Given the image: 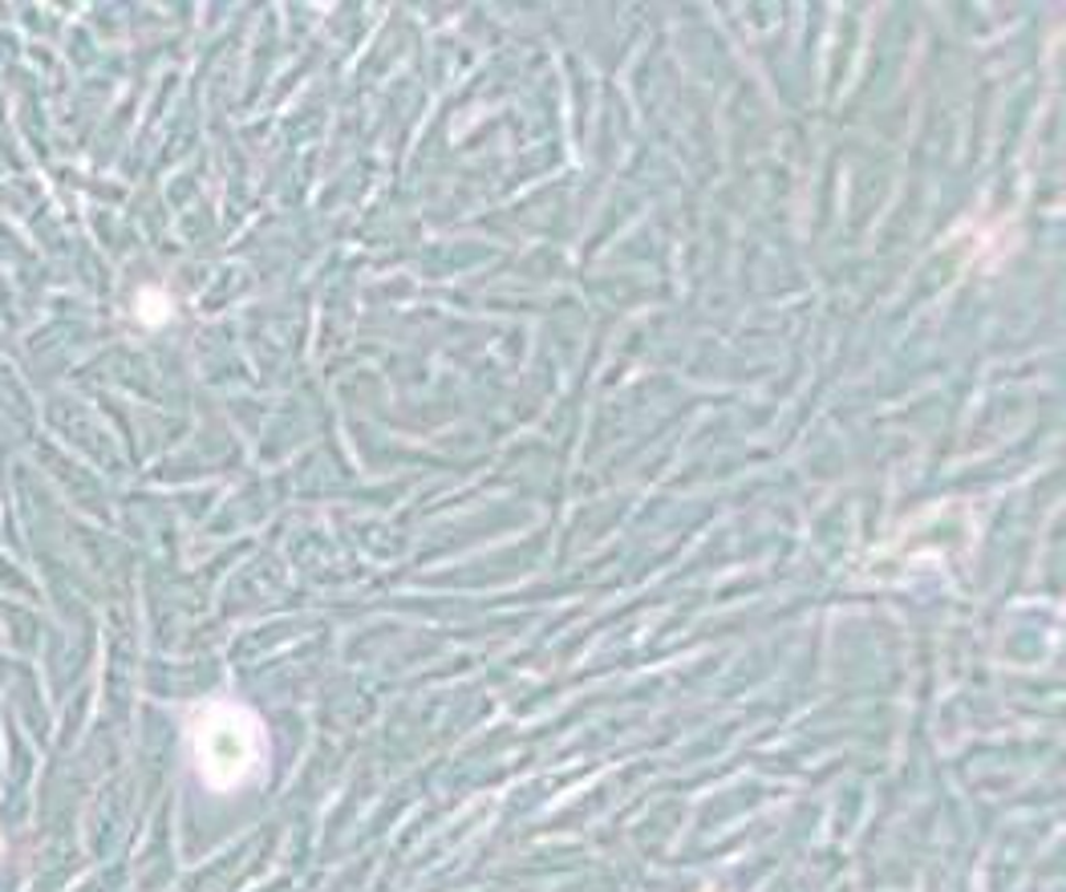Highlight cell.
Returning a JSON list of instances; mask_svg holds the SVG:
<instances>
[{"mask_svg": "<svg viewBox=\"0 0 1066 892\" xmlns=\"http://www.w3.org/2000/svg\"><path fill=\"white\" fill-rule=\"evenodd\" d=\"M188 743L195 771L212 791H240V787H248L252 779L264 775V722L256 719L248 707H240V702H227V698L203 702L191 714Z\"/></svg>", "mask_w": 1066, "mask_h": 892, "instance_id": "1", "label": "cell"}, {"mask_svg": "<svg viewBox=\"0 0 1066 892\" xmlns=\"http://www.w3.org/2000/svg\"><path fill=\"white\" fill-rule=\"evenodd\" d=\"M138 317L147 320V325H159V320L171 317V301H167V296H162V293H155V289H150V293L138 296Z\"/></svg>", "mask_w": 1066, "mask_h": 892, "instance_id": "2", "label": "cell"}, {"mask_svg": "<svg viewBox=\"0 0 1066 892\" xmlns=\"http://www.w3.org/2000/svg\"><path fill=\"white\" fill-rule=\"evenodd\" d=\"M0 853H4V844H0Z\"/></svg>", "mask_w": 1066, "mask_h": 892, "instance_id": "3", "label": "cell"}]
</instances>
